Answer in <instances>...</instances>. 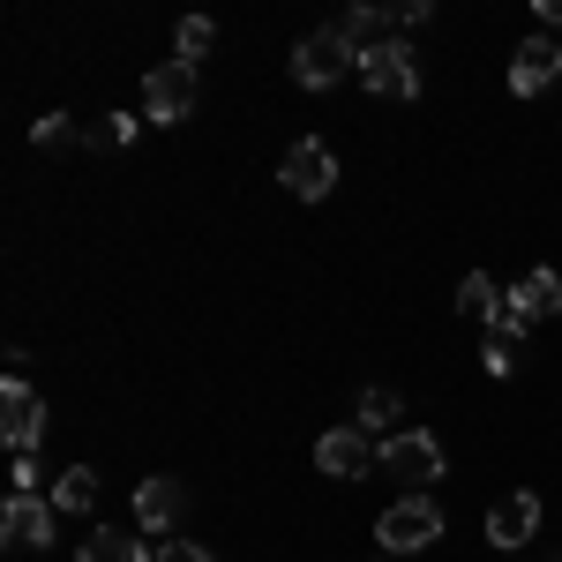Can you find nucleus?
<instances>
[{
	"mask_svg": "<svg viewBox=\"0 0 562 562\" xmlns=\"http://www.w3.org/2000/svg\"><path fill=\"white\" fill-rule=\"evenodd\" d=\"M346 68L360 76V53H352V38L338 31V23H323V31H307V38L293 45V83H301V90L346 83Z\"/></svg>",
	"mask_w": 562,
	"mask_h": 562,
	"instance_id": "obj_1",
	"label": "nucleus"
},
{
	"mask_svg": "<svg viewBox=\"0 0 562 562\" xmlns=\"http://www.w3.org/2000/svg\"><path fill=\"white\" fill-rule=\"evenodd\" d=\"M375 540H383V555H420V548H435L442 540V503L435 495H397L383 510V525H375Z\"/></svg>",
	"mask_w": 562,
	"mask_h": 562,
	"instance_id": "obj_2",
	"label": "nucleus"
},
{
	"mask_svg": "<svg viewBox=\"0 0 562 562\" xmlns=\"http://www.w3.org/2000/svg\"><path fill=\"white\" fill-rule=\"evenodd\" d=\"M195 98H203L195 68H188V60H166V68H150V76H143V121L173 128V121H188V113H195Z\"/></svg>",
	"mask_w": 562,
	"mask_h": 562,
	"instance_id": "obj_3",
	"label": "nucleus"
},
{
	"mask_svg": "<svg viewBox=\"0 0 562 562\" xmlns=\"http://www.w3.org/2000/svg\"><path fill=\"white\" fill-rule=\"evenodd\" d=\"M383 473L405 480V495H428V480H442V442L428 428H405L383 442Z\"/></svg>",
	"mask_w": 562,
	"mask_h": 562,
	"instance_id": "obj_4",
	"label": "nucleus"
},
{
	"mask_svg": "<svg viewBox=\"0 0 562 562\" xmlns=\"http://www.w3.org/2000/svg\"><path fill=\"white\" fill-rule=\"evenodd\" d=\"M278 180H285V195H301V203H323V195L338 188V158H330V143H315V135H301V143L285 150V166H278Z\"/></svg>",
	"mask_w": 562,
	"mask_h": 562,
	"instance_id": "obj_5",
	"label": "nucleus"
},
{
	"mask_svg": "<svg viewBox=\"0 0 562 562\" xmlns=\"http://www.w3.org/2000/svg\"><path fill=\"white\" fill-rule=\"evenodd\" d=\"M360 83L375 90V98H390V105H413L420 98V68H413V53L390 38L375 45V53H360Z\"/></svg>",
	"mask_w": 562,
	"mask_h": 562,
	"instance_id": "obj_6",
	"label": "nucleus"
},
{
	"mask_svg": "<svg viewBox=\"0 0 562 562\" xmlns=\"http://www.w3.org/2000/svg\"><path fill=\"white\" fill-rule=\"evenodd\" d=\"M0 435H8V450L23 458V450H38V435H45V397L23 375H8L0 383Z\"/></svg>",
	"mask_w": 562,
	"mask_h": 562,
	"instance_id": "obj_7",
	"label": "nucleus"
},
{
	"mask_svg": "<svg viewBox=\"0 0 562 562\" xmlns=\"http://www.w3.org/2000/svg\"><path fill=\"white\" fill-rule=\"evenodd\" d=\"M315 465H323L330 480H360L368 465H383V450H375L360 428H330L323 442H315Z\"/></svg>",
	"mask_w": 562,
	"mask_h": 562,
	"instance_id": "obj_8",
	"label": "nucleus"
},
{
	"mask_svg": "<svg viewBox=\"0 0 562 562\" xmlns=\"http://www.w3.org/2000/svg\"><path fill=\"white\" fill-rule=\"evenodd\" d=\"M53 518H60V510H53L45 495H8L0 540H8V548H45V540H53Z\"/></svg>",
	"mask_w": 562,
	"mask_h": 562,
	"instance_id": "obj_9",
	"label": "nucleus"
},
{
	"mask_svg": "<svg viewBox=\"0 0 562 562\" xmlns=\"http://www.w3.org/2000/svg\"><path fill=\"white\" fill-rule=\"evenodd\" d=\"M532 532H540V495H525V487H518V495H503V503L487 510V540H495L503 555H518Z\"/></svg>",
	"mask_w": 562,
	"mask_h": 562,
	"instance_id": "obj_10",
	"label": "nucleus"
},
{
	"mask_svg": "<svg viewBox=\"0 0 562 562\" xmlns=\"http://www.w3.org/2000/svg\"><path fill=\"white\" fill-rule=\"evenodd\" d=\"M180 480H166V473H150L143 487H135V525L143 532H158V540H173V525H180Z\"/></svg>",
	"mask_w": 562,
	"mask_h": 562,
	"instance_id": "obj_11",
	"label": "nucleus"
},
{
	"mask_svg": "<svg viewBox=\"0 0 562 562\" xmlns=\"http://www.w3.org/2000/svg\"><path fill=\"white\" fill-rule=\"evenodd\" d=\"M555 76H562V45L555 38H525L518 60H510V90H518V98H540Z\"/></svg>",
	"mask_w": 562,
	"mask_h": 562,
	"instance_id": "obj_12",
	"label": "nucleus"
},
{
	"mask_svg": "<svg viewBox=\"0 0 562 562\" xmlns=\"http://www.w3.org/2000/svg\"><path fill=\"white\" fill-rule=\"evenodd\" d=\"M352 428L368 435V442H375V435H383V442H390V435H405V405H397V390H368Z\"/></svg>",
	"mask_w": 562,
	"mask_h": 562,
	"instance_id": "obj_13",
	"label": "nucleus"
},
{
	"mask_svg": "<svg viewBox=\"0 0 562 562\" xmlns=\"http://www.w3.org/2000/svg\"><path fill=\"white\" fill-rule=\"evenodd\" d=\"M510 301L525 307V323H548V315H562V278L555 270H532L525 285H510Z\"/></svg>",
	"mask_w": 562,
	"mask_h": 562,
	"instance_id": "obj_14",
	"label": "nucleus"
},
{
	"mask_svg": "<svg viewBox=\"0 0 562 562\" xmlns=\"http://www.w3.org/2000/svg\"><path fill=\"white\" fill-rule=\"evenodd\" d=\"M83 562H158V548H143L135 532H113V525H98L83 540Z\"/></svg>",
	"mask_w": 562,
	"mask_h": 562,
	"instance_id": "obj_15",
	"label": "nucleus"
},
{
	"mask_svg": "<svg viewBox=\"0 0 562 562\" xmlns=\"http://www.w3.org/2000/svg\"><path fill=\"white\" fill-rule=\"evenodd\" d=\"M53 510H68V518H90V510H98V473H90V465H68V473L53 480Z\"/></svg>",
	"mask_w": 562,
	"mask_h": 562,
	"instance_id": "obj_16",
	"label": "nucleus"
},
{
	"mask_svg": "<svg viewBox=\"0 0 562 562\" xmlns=\"http://www.w3.org/2000/svg\"><path fill=\"white\" fill-rule=\"evenodd\" d=\"M495 307H503V285H495L487 270H465V285H458V315H473V323H495Z\"/></svg>",
	"mask_w": 562,
	"mask_h": 562,
	"instance_id": "obj_17",
	"label": "nucleus"
},
{
	"mask_svg": "<svg viewBox=\"0 0 562 562\" xmlns=\"http://www.w3.org/2000/svg\"><path fill=\"white\" fill-rule=\"evenodd\" d=\"M518 352H525V338H503V330H487V346H480V368H487V375H518Z\"/></svg>",
	"mask_w": 562,
	"mask_h": 562,
	"instance_id": "obj_18",
	"label": "nucleus"
},
{
	"mask_svg": "<svg viewBox=\"0 0 562 562\" xmlns=\"http://www.w3.org/2000/svg\"><path fill=\"white\" fill-rule=\"evenodd\" d=\"M211 45H217L211 15H188V23H180V53H173V60H188V68H195V60H203V53H211Z\"/></svg>",
	"mask_w": 562,
	"mask_h": 562,
	"instance_id": "obj_19",
	"label": "nucleus"
},
{
	"mask_svg": "<svg viewBox=\"0 0 562 562\" xmlns=\"http://www.w3.org/2000/svg\"><path fill=\"white\" fill-rule=\"evenodd\" d=\"M128 135H135V121H128V113H105V121H98V128H90L83 143H90V150H121Z\"/></svg>",
	"mask_w": 562,
	"mask_h": 562,
	"instance_id": "obj_20",
	"label": "nucleus"
},
{
	"mask_svg": "<svg viewBox=\"0 0 562 562\" xmlns=\"http://www.w3.org/2000/svg\"><path fill=\"white\" fill-rule=\"evenodd\" d=\"M31 143H38V150H60V143H76V128H68L60 113H45L38 128H31Z\"/></svg>",
	"mask_w": 562,
	"mask_h": 562,
	"instance_id": "obj_21",
	"label": "nucleus"
},
{
	"mask_svg": "<svg viewBox=\"0 0 562 562\" xmlns=\"http://www.w3.org/2000/svg\"><path fill=\"white\" fill-rule=\"evenodd\" d=\"M158 562H211V548H195V540H158Z\"/></svg>",
	"mask_w": 562,
	"mask_h": 562,
	"instance_id": "obj_22",
	"label": "nucleus"
},
{
	"mask_svg": "<svg viewBox=\"0 0 562 562\" xmlns=\"http://www.w3.org/2000/svg\"><path fill=\"white\" fill-rule=\"evenodd\" d=\"M15 495H38V458H31V450L15 458Z\"/></svg>",
	"mask_w": 562,
	"mask_h": 562,
	"instance_id": "obj_23",
	"label": "nucleus"
}]
</instances>
